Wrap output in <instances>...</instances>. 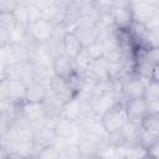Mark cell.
Returning <instances> with one entry per match:
<instances>
[{
    "instance_id": "1",
    "label": "cell",
    "mask_w": 159,
    "mask_h": 159,
    "mask_svg": "<svg viewBox=\"0 0 159 159\" xmlns=\"http://www.w3.org/2000/svg\"><path fill=\"white\" fill-rule=\"evenodd\" d=\"M77 144L81 150V154L101 155L102 158H104L107 155L112 157L113 147L108 143V137L106 138V137L81 132V134L77 139Z\"/></svg>"
},
{
    "instance_id": "2",
    "label": "cell",
    "mask_w": 159,
    "mask_h": 159,
    "mask_svg": "<svg viewBox=\"0 0 159 159\" xmlns=\"http://www.w3.org/2000/svg\"><path fill=\"white\" fill-rule=\"evenodd\" d=\"M27 84L15 80L1 78L0 82V99L1 102H9L16 106H21L26 102Z\"/></svg>"
},
{
    "instance_id": "3",
    "label": "cell",
    "mask_w": 159,
    "mask_h": 159,
    "mask_svg": "<svg viewBox=\"0 0 159 159\" xmlns=\"http://www.w3.org/2000/svg\"><path fill=\"white\" fill-rule=\"evenodd\" d=\"M147 80L133 75L119 83V101L125 103L132 99L144 98Z\"/></svg>"
},
{
    "instance_id": "4",
    "label": "cell",
    "mask_w": 159,
    "mask_h": 159,
    "mask_svg": "<svg viewBox=\"0 0 159 159\" xmlns=\"http://www.w3.org/2000/svg\"><path fill=\"white\" fill-rule=\"evenodd\" d=\"M1 78L15 80V81L24 82L25 84H30L36 80L35 67L30 61L19 62V63L7 66L5 68H1Z\"/></svg>"
},
{
    "instance_id": "5",
    "label": "cell",
    "mask_w": 159,
    "mask_h": 159,
    "mask_svg": "<svg viewBox=\"0 0 159 159\" xmlns=\"http://www.w3.org/2000/svg\"><path fill=\"white\" fill-rule=\"evenodd\" d=\"M128 120L125 107L123 102H117L112 108H109L104 114H102V124L106 132L113 133L123 127V124Z\"/></svg>"
},
{
    "instance_id": "6",
    "label": "cell",
    "mask_w": 159,
    "mask_h": 159,
    "mask_svg": "<svg viewBox=\"0 0 159 159\" xmlns=\"http://www.w3.org/2000/svg\"><path fill=\"white\" fill-rule=\"evenodd\" d=\"M76 123L81 132L83 133H91L101 137H108V133L106 132L103 124H102V116L97 114L96 112L83 113L77 119Z\"/></svg>"
},
{
    "instance_id": "7",
    "label": "cell",
    "mask_w": 159,
    "mask_h": 159,
    "mask_svg": "<svg viewBox=\"0 0 159 159\" xmlns=\"http://www.w3.org/2000/svg\"><path fill=\"white\" fill-rule=\"evenodd\" d=\"M78 75H82V73L78 72L73 58H71L63 53V55L58 56L56 60H53V76L71 82Z\"/></svg>"
},
{
    "instance_id": "8",
    "label": "cell",
    "mask_w": 159,
    "mask_h": 159,
    "mask_svg": "<svg viewBox=\"0 0 159 159\" xmlns=\"http://www.w3.org/2000/svg\"><path fill=\"white\" fill-rule=\"evenodd\" d=\"M48 88L50 91L63 103L70 102L71 99H73L77 96V89L75 88V86L66 80L58 78L56 76H53L50 82H48Z\"/></svg>"
},
{
    "instance_id": "9",
    "label": "cell",
    "mask_w": 159,
    "mask_h": 159,
    "mask_svg": "<svg viewBox=\"0 0 159 159\" xmlns=\"http://www.w3.org/2000/svg\"><path fill=\"white\" fill-rule=\"evenodd\" d=\"M112 15L114 17L116 27L120 31H129L133 25V15L129 7L128 1H114V6L112 10Z\"/></svg>"
},
{
    "instance_id": "10",
    "label": "cell",
    "mask_w": 159,
    "mask_h": 159,
    "mask_svg": "<svg viewBox=\"0 0 159 159\" xmlns=\"http://www.w3.org/2000/svg\"><path fill=\"white\" fill-rule=\"evenodd\" d=\"M53 129H55V133L57 135L58 139L61 140H70L71 139H78L80 134H81V130L76 123V120H72V119H67V118H58L55 124H53Z\"/></svg>"
},
{
    "instance_id": "11",
    "label": "cell",
    "mask_w": 159,
    "mask_h": 159,
    "mask_svg": "<svg viewBox=\"0 0 159 159\" xmlns=\"http://www.w3.org/2000/svg\"><path fill=\"white\" fill-rule=\"evenodd\" d=\"M55 122L50 123L48 125H46V127L41 128L40 130L34 133V135H32V144H34L35 152H39V150H41L43 148H47V147H53L56 144L58 138H57V135L55 133V129H53Z\"/></svg>"
},
{
    "instance_id": "12",
    "label": "cell",
    "mask_w": 159,
    "mask_h": 159,
    "mask_svg": "<svg viewBox=\"0 0 159 159\" xmlns=\"http://www.w3.org/2000/svg\"><path fill=\"white\" fill-rule=\"evenodd\" d=\"M52 30H53V25L47 20H41L39 22H35L27 26L29 36L40 45L46 42L51 37Z\"/></svg>"
},
{
    "instance_id": "13",
    "label": "cell",
    "mask_w": 159,
    "mask_h": 159,
    "mask_svg": "<svg viewBox=\"0 0 159 159\" xmlns=\"http://www.w3.org/2000/svg\"><path fill=\"white\" fill-rule=\"evenodd\" d=\"M63 104H65L63 102H61L51 91H48V94L42 101V108H43L46 118L48 120H52V122L61 118Z\"/></svg>"
},
{
    "instance_id": "14",
    "label": "cell",
    "mask_w": 159,
    "mask_h": 159,
    "mask_svg": "<svg viewBox=\"0 0 159 159\" xmlns=\"http://www.w3.org/2000/svg\"><path fill=\"white\" fill-rule=\"evenodd\" d=\"M0 120H1V135L5 134L9 128L12 125L17 116L20 114V106L9 103V102H1L0 104Z\"/></svg>"
},
{
    "instance_id": "15",
    "label": "cell",
    "mask_w": 159,
    "mask_h": 159,
    "mask_svg": "<svg viewBox=\"0 0 159 159\" xmlns=\"http://www.w3.org/2000/svg\"><path fill=\"white\" fill-rule=\"evenodd\" d=\"M86 76L94 82L109 80V77H108V62L104 58V56L96 58L89 63V66L86 71Z\"/></svg>"
},
{
    "instance_id": "16",
    "label": "cell",
    "mask_w": 159,
    "mask_h": 159,
    "mask_svg": "<svg viewBox=\"0 0 159 159\" xmlns=\"http://www.w3.org/2000/svg\"><path fill=\"white\" fill-rule=\"evenodd\" d=\"M158 6V2L153 1H137V2H129V7L133 15V20L135 22L144 24L145 20L150 16V14L155 10Z\"/></svg>"
},
{
    "instance_id": "17",
    "label": "cell",
    "mask_w": 159,
    "mask_h": 159,
    "mask_svg": "<svg viewBox=\"0 0 159 159\" xmlns=\"http://www.w3.org/2000/svg\"><path fill=\"white\" fill-rule=\"evenodd\" d=\"M127 117L129 120H134L140 123V120L148 114V107L147 102L144 98H138V99H132L124 103Z\"/></svg>"
},
{
    "instance_id": "18",
    "label": "cell",
    "mask_w": 159,
    "mask_h": 159,
    "mask_svg": "<svg viewBox=\"0 0 159 159\" xmlns=\"http://www.w3.org/2000/svg\"><path fill=\"white\" fill-rule=\"evenodd\" d=\"M48 83L43 81H37L35 80L30 84H27V91H26V102L31 103H42V101L46 98L48 94Z\"/></svg>"
},
{
    "instance_id": "19",
    "label": "cell",
    "mask_w": 159,
    "mask_h": 159,
    "mask_svg": "<svg viewBox=\"0 0 159 159\" xmlns=\"http://www.w3.org/2000/svg\"><path fill=\"white\" fill-rule=\"evenodd\" d=\"M144 99L147 102L148 113L159 114V83L152 80L147 81Z\"/></svg>"
},
{
    "instance_id": "20",
    "label": "cell",
    "mask_w": 159,
    "mask_h": 159,
    "mask_svg": "<svg viewBox=\"0 0 159 159\" xmlns=\"http://www.w3.org/2000/svg\"><path fill=\"white\" fill-rule=\"evenodd\" d=\"M20 112L30 123H36V122L47 119L45 116L43 108H42V103L25 102L20 106Z\"/></svg>"
},
{
    "instance_id": "21",
    "label": "cell",
    "mask_w": 159,
    "mask_h": 159,
    "mask_svg": "<svg viewBox=\"0 0 159 159\" xmlns=\"http://www.w3.org/2000/svg\"><path fill=\"white\" fill-rule=\"evenodd\" d=\"M117 102H119V91H114V92H111L102 97H98V98L93 99V102H92L93 112L102 116L109 108H112Z\"/></svg>"
},
{
    "instance_id": "22",
    "label": "cell",
    "mask_w": 159,
    "mask_h": 159,
    "mask_svg": "<svg viewBox=\"0 0 159 159\" xmlns=\"http://www.w3.org/2000/svg\"><path fill=\"white\" fill-rule=\"evenodd\" d=\"M57 148L61 159H80L81 158V150L78 148L77 142H70V140H61L58 139L55 144Z\"/></svg>"
},
{
    "instance_id": "23",
    "label": "cell",
    "mask_w": 159,
    "mask_h": 159,
    "mask_svg": "<svg viewBox=\"0 0 159 159\" xmlns=\"http://www.w3.org/2000/svg\"><path fill=\"white\" fill-rule=\"evenodd\" d=\"M83 48L84 47L82 46V43L77 39V36L72 31L67 32V35L63 39V53L67 55L68 57L76 60V57L82 52Z\"/></svg>"
},
{
    "instance_id": "24",
    "label": "cell",
    "mask_w": 159,
    "mask_h": 159,
    "mask_svg": "<svg viewBox=\"0 0 159 159\" xmlns=\"http://www.w3.org/2000/svg\"><path fill=\"white\" fill-rule=\"evenodd\" d=\"M81 114H82V103L77 97H75L73 99H71L70 102L63 104V109H62V116L61 117L76 120Z\"/></svg>"
},
{
    "instance_id": "25",
    "label": "cell",
    "mask_w": 159,
    "mask_h": 159,
    "mask_svg": "<svg viewBox=\"0 0 159 159\" xmlns=\"http://www.w3.org/2000/svg\"><path fill=\"white\" fill-rule=\"evenodd\" d=\"M77 39L80 40V42L82 43L83 47H88L94 42H98V32H97V27L93 30H75L72 31Z\"/></svg>"
},
{
    "instance_id": "26",
    "label": "cell",
    "mask_w": 159,
    "mask_h": 159,
    "mask_svg": "<svg viewBox=\"0 0 159 159\" xmlns=\"http://www.w3.org/2000/svg\"><path fill=\"white\" fill-rule=\"evenodd\" d=\"M97 24H98V19L97 17H93V16H89V15H81L77 21L73 24L71 31H75V30H93L97 27Z\"/></svg>"
},
{
    "instance_id": "27",
    "label": "cell",
    "mask_w": 159,
    "mask_h": 159,
    "mask_svg": "<svg viewBox=\"0 0 159 159\" xmlns=\"http://www.w3.org/2000/svg\"><path fill=\"white\" fill-rule=\"evenodd\" d=\"M159 139V134L158 133H154V132H150V130H147V129H143L140 127V133H139V145L145 149L148 152V149Z\"/></svg>"
},
{
    "instance_id": "28",
    "label": "cell",
    "mask_w": 159,
    "mask_h": 159,
    "mask_svg": "<svg viewBox=\"0 0 159 159\" xmlns=\"http://www.w3.org/2000/svg\"><path fill=\"white\" fill-rule=\"evenodd\" d=\"M27 5V16H29V25L39 22L41 20H43V14L41 7L39 6L37 1H26Z\"/></svg>"
},
{
    "instance_id": "29",
    "label": "cell",
    "mask_w": 159,
    "mask_h": 159,
    "mask_svg": "<svg viewBox=\"0 0 159 159\" xmlns=\"http://www.w3.org/2000/svg\"><path fill=\"white\" fill-rule=\"evenodd\" d=\"M140 127L143 129H147V130H150V132L159 134V114L148 113L140 120Z\"/></svg>"
},
{
    "instance_id": "30",
    "label": "cell",
    "mask_w": 159,
    "mask_h": 159,
    "mask_svg": "<svg viewBox=\"0 0 159 159\" xmlns=\"http://www.w3.org/2000/svg\"><path fill=\"white\" fill-rule=\"evenodd\" d=\"M17 25L21 26H29V16H27V5L26 1H19V5L16 6L15 11L12 12Z\"/></svg>"
},
{
    "instance_id": "31",
    "label": "cell",
    "mask_w": 159,
    "mask_h": 159,
    "mask_svg": "<svg viewBox=\"0 0 159 159\" xmlns=\"http://www.w3.org/2000/svg\"><path fill=\"white\" fill-rule=\"evenodd\" d=\"M17 26V22L12 14H0V30L12 32Z\"/></svg>"
},
{
    "instance_id": "32",
    "label": "cell",
    "mask_w": 159,
    "mask_h": 159,
    "mask_svg": "<svg viewBox=\"0 0 159 159\" xmlns=\"http://www.w3.org/2000/svg\"><path fill=\"white\" fill-rule=\"evenodd\" d=\"M32 159H61V155L57 148L53 145V147H47V148H43L36 152Z\"/></svg>"
},
{
    "instance_id": "33",
    "label": "cell",
    "mask_w": 159,
    "mask_h": 159,
    "mask_svg": "<svg viewBox=\"0 0 159 159\" xmlns=\"http://www.w3.org/2000/svg\"><path fill=\"white\" fill-rule=\"evenodd\" d=\"M144 26L147 27V30H155V29H159V2H158V6L155 7V10L150 14V16L145 20L144 22Z\"/></svg>"
},
{
    "instance_id": "34",
    "label": "cell",
    "mask_w": 159,
    "mask_h": 159,
    "mask_svg": "<svg viewBox=\"0 0 159 159\" xmlns=\"http://www.w3.org/2000/svg\"><path fill=\"white\" fill-rule=\"evenodd\" d=\"M17 5H19V1L0 0V14H12Z\"/></svg>"
},
{
    "instance_id": "35",
    "label": "cell",
    "mask_w": 159,
    "mask_h": 159,
    "mask_svg": "<svg viewBox=\"0 0 159 159\" xmlns=\"http://www.w3.org/2000/svg\"><path fill=\"white\" fill-rule=\"evenodd\" d=\"M145 58L153 65H159V47H149L145 51Z\"/></svg>"
},
{
    "instance_id": "36",
    "label": "cell",
    "mask_w": 159,
    "mask_h": 159,
    "mask_svg": "<svg viewBox=\"0 0 159 159\" xmlns=\"http://www.w3.org/2000/svg\"><path fill=\"white\" fill-rule=\"evenodd\" d=\"M2 159H32V158L25 157L22 154L16 153V152H9V153H6V154L2 155Z\"/></svg>"
},
{
    "instance_id": "37",
    "label": "cell",
    "mask_w": 159,
    "mask_h": 159,
    "mask_svg": "<svg viewBox=\"0 0 159 159\" xmlns=\"http://www.w3.org/2000/svg\"><path fill=\"white\" fill-rule=\"evenodd\" d=\"M147 153H149V154H152V155H154V157H158L159 158V139L148 149V152Z\"/></svg>"
},
{
    "instance_id": "38",
    "label": "cell",
    "mask_w": 159,
    "mask_h": 159,
    "mask_svg": "<svg viewBox=\"0 0 159 159\" xmlns=\"http://www.w3.org/2000/svg\"><path fill=\"white\" fill-rule=\"evenodd\" d=\"M150 80H152V81H154V82H158V83H159V65H157V66H154V67H153Z\"/></svg>"
},
{
    "instance_id": "39",
    "label": "cell",
    "mask_w": 159,
    "mask_h": 159,
    "mask_svg": "<svg viewBox=\"0 0 159 159\" xmlns=\"http://www.w3.org/2000/svg\"><path fill=\"white\" fill-rule=\"evenodd\" d=\"M80 159H104V158H102L101 155H86V154H82Z\"/></svg>"
},
{
    "instance_id": "40",
    "label": "cell",
    "mask_w": 159,
    "mask_h": 159,
    "mask_svg": "<svg viewBox=\"0 0 159 159\" xmlns=\"http://www.w3.org/2000/svg\"><path fill=\"white\" fill-rule=\"evenodd\" d=\"M142 159H159V158H158V157H154V155H152V154H149V153H145Z\"/></svg>"
}]
</instances>
